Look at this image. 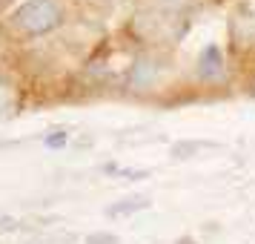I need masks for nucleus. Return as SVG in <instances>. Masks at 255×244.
I'll return each instance as SVG.
<instances>
[{"label":"nucleus","mask_w":255,"mask_h":244,"mask_svg":"<svg viewBox=\"0 0 255 244\" xmlns=\"http://www.w3.org/2000/svg\"><path fill=\"white\" fill-rule=\"evenodd\" d=\"M63 20V12L55 0H26L14 12V26L26 35H46Z\"/></svg>","instance_id":"nucleus-1"},{"label":"nucleus","mask_w":255,"mask_h":244,"mask_svg":"<svg viewBox=\"0 0 255 244\" xmlns=\"http://www.w3.org/2000/svg\"><path fill=\"white\" fill-rule=\"evenodd\" d=\"M224 55H221L218 46H207L201 52V58H198V75H201V81H218L224 78Z\"/></svg>","instance_id":"nucleus-2"},{"label":"nucleus","mask_w":255,"mask_h":244,"mask_svg":"<svg viewBox=\"0 0 255 244\" xmlns=\"http://www.w3.org/2000/svg\"><path fill=\"white\" fill-rule=\"evenodd\" d=\"M146 207H149L146 198H127L115 207H109V216H127V213H138V210H146Z\"/></svg>","instance_id":"nucleus-3"},{"label":"nucleus","mask_w":255,"mask_h":244,"mask_svg":"<svg viewBox=\"0 0 255 244\" xmlns=\"http://www.w3.org/2000/svg\"><path fill=\"white\" fill-rule=\"evenodd\" d=\"M155 3H158V9H163V12L181 14V12H189L198 0H155Z\"/></svg>","instance_id":"nucleus-4"},{"label":"nucleus","mask_w":255,"mask_h":244,"mask_svg":"<svg viewBox=\"0 0 255 244\" xmlns=\"http://www.w3.org/2000/svg\"><path fill=\"white\" fill-rule=\"evenodd\" d=\"M43 144H46L49 150H58V147L66 144V132H63V129H52L46 138H43Z\"/></svg>","instance_id":"nucleus-5"},{"label":"nucleus","mask_w":255,"mask_h":244,"mask_svg":"<svg viewBox=\"0 0 255 244\" xmlns=\"http://www.w3.org/2000/svg\"><path fill=\"white\" fill-rule=\"evenodd\" d=\"M12 104H14L12 89H9L6 83H0V115H3V112H9V109H12Z\"/></svg>","instance_id":"nucleus-6"},{"label":"nucleus","mask_w":255,"mask_h":244,"mask_svg":"<svg viewBox=\"0 0 255 244\" xmlns=\"http://www.w3.org/2000/svg\"><path fill=\"white\" fill-rule=\"evenodd\" d=\"M86 244H118V239L115 236H109V233H95V236L86 239Z\"/></svg>","instance_id":"nucleus-7"}]
</instances>
